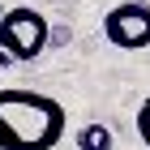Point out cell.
<instances>
[{
	"mask_svg": "<svg viewBox=\"0 0 150 150\" xmlns=\"http://www.w3.org/2000/svg\"><path fill=\"white\" fill-rule=\"evenodd\" d=\"M47 39H52V26L39 9L17 4V9L0 13V52H9V60H22V64L39 60Z\"/></svg>",
	"mask_w": 150,
	"mask_h": 150,
	"instance_id": "cell-2",
	"label": "cell"
},
{
	"mask_svg": "<svg viewBox=\"0 0 150 150\" xmlns=\"http://www.w3.org/2000/svg\"><path fill=\"white\" fill-rule=\"evenodd\" d=\"M64 125L69 116L60 99L22 86L0 90V150H52L64 137Z\"/></svg>",
	"mask_w": 150,
	"mask_h": 150,
	"instance_id": "cell-1",
	"label": "cell"
},
{
	"mask_svg": "<svg viewBox=\"0 0 150 150\" xmlns=\"http://www.w3.org/2000/svg\"><path fill=\"white\" fill-rule=\"evenodd\" d=\"M9 64H13V60H9V52H0V69H9Z\"/></svg>",
	"mask_w": 150,
	"mask_h": 150,
	"instance_id": "cell-6",
	"label": "cell"
},
{
	"mask_svg": "<svg viewBox=\"0 0 150 150\" xmlns=\"http://www.w3.org/2000/svg\"><path fill=\"white\" fill-rule=\"evenodd\" d=\"M77 150H112V129L103 120H90V125L77 129Z\"/></svg>",
	"mask_w": 150,
	"mask_h": 150,
	"instance_id": "cell-4",
	"label": "cell"
},
{
	"mask_svg": "<svg viewBox=\"0 0 150 150\" xmlns=\"http://www.w3.org/2000/svg\"><path fill=\"white\" fill-rule=\"evenodd\" d=\"M0 13H4V4H0Z\"/></svg>",
	"mask_w": 150,
	"mask_h": 150,
	"instance_id": "cell-7",
	"label": "cell"
},
{
	"mask_svg": "<svg viewBox=\"0 0 150 150\" xmlns=\"http://www.w3.org/2000/svg\"><path fill=\"white\" fill-rule=\"evenodd\" d=\"M133 125H137V137H142V146L150 150V99H142V107H137V120H133Z\"/></svg>",
	"mask_w": 150,
	"mask_h": 150,
	"instance_id": "cell-5",
	"label": "cell"
},
{
	"mask_svg": "<svg viewBox=\"0 0 150 150\" xmlns=\"http://www.w3.org/2000/svg\"><path fill=\"white\" fill-rule=\"evenodd\" d=\"M103 35L120 52H146L150 47V0H120L116 9H107Z\"/></svg>",
	"mask_w": 150,
	"mask_h": 150,
	"instance_id": "cell-3",
	"label": "cell"
}]
</instances>
